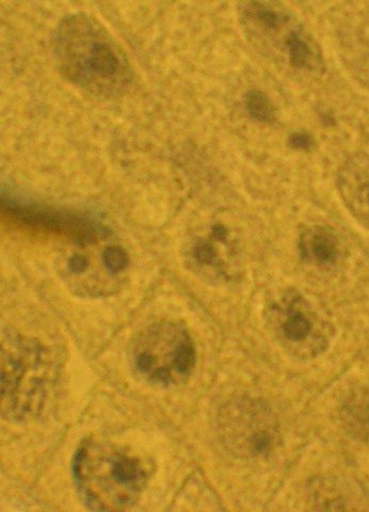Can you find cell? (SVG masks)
<instances>
[{
    "mask_svg": "<svg viewBox=\"0 0 369 512\" xmlns=\"http://www.w3.org/2000/svg\"><path fill=\"white\" fill-rule=\"evenodd\" d=\"M53 52L62 76L96 98H116L132 83L131 63L122 46L89 14L74 13L60 21Z\"/></svg>",
    "mask_w": 369,
    "mask_h": 512,
    "instance_id": "6da1fadb",
    "label": "cell"
},
{
    "mask_svg": "<svg viewBox=\"0 0 369 512\" xmlns=\"http://www.w3.org/2000/svg\"><path fill=\"white\" fill-rule=\"evenodd\" d=\"M72 474L79 499L89 510L123 511L138 502L150 469L121 446L86 440L74 455Z\"/></svg>",
    "mask_w": 369,
    "mask_h": 512,
    "instance_id": "7a4b0ae2",
    "label": "cell"
},
{
    "mask_svg": "<svg viewBox=\"0 0 369 512\" xmlns=\"http://www.w3.org/2000/svg\"><path fill=\"white\" fill-rule=\"evenodd\" d=\"M44 345L18 332L2 340V416L24 422L41 412L50 393L55 364Z\"/></svg>",
    "mask_w": 369,
    "mask_h": 512,
    "instance_id": "3957f363",
    "label": "cell"
},
{
    "mask_svg": "<svg viewBox=\"0 0 369 512\" xmlns=\"http://www.w3.org/2000/svg\"><path fill=\"white\" fill-rule=\"evenodd\" d=\"M240 19L251 41L297 71L320 72L324 58L310 32L276 0H246Z\"/></svg>",
    "mask_w": 369,
    "mask_h": 512,
    "instance_id": "277c9868",
    "label": "cell"
},
{
    "mask_svg": "<svg viewBox=\"0 0 369 512\" xmlns=\"http://www.w3.org/2000/svg\"><path fill=\"white\" fill-rule=\"evenodd\" d=\"M131 360L144 380L156 386H173L190 375L196 363V349L182 325L162 320L136 336Z\"/></svg>",
    "mask_w": 369,
    "mask_h": 512,
    "instance_id": "5b68a950",
    "label": "cell"
},
{
    "mask_svg": "<svg viewBox=\"0 0 369 512\" xmlns=\"http://www.w3.org/2000/svg\"><path fill=\"white\" fill-rule=\"evenodd\" d=\"M220 438L228 450L239 457L263 455L275 446L278 421L269 406L260 399L238 398L219 415Z\"/></svg>",
    "mask_w": 369,
    "mask_h": 512,
    "instance_id": "8992f818",
    "label": "cell"
},
{
    "mask_svg": "<svg viewBox=\"0 0 369 512\" xmlns=\"http://www.w3.org/2000/svg\"><path fill=\"white\" fill-rule=\"evenodd\" d=\"M277 338L297 355H313L324 348L325 335L308 303L296 295L282 299L270 312Z\"/></svg>",
    "mask_w": 369,
    "mask_h": 512,
    "instance_id": "52a82bcc",
    "label": "cell"
},
{
    "mask_svg": "<svg viewBox=\"0 0 369 512\" xmlns=\"http://www.w3.org/2000/svg\"><path fill=\"white\" fill-rule=\"evenodd\" d=\"M4 210L30 228L68 236L78 246L99 242L106 236V229L92 220L70 213L48 210L13 200L4 201Z\"/></svg>",
    "mask_w": 369,
    "mask_h": 512,
    "instance_id": "ba28073f",
    "label": "cell"
},
{
    "mask_svg": "<svg viewBox=\"0 0 369 512\" xmlns=\"http://www.w3.org/2000/svg\"><path fill=\"white\" fill-rule=\"evenodd\" d=\"M230 235L210 230L207 237L195 239L187 253V262L192 271L210 281L229 280L233 276L230 262L221 251L229 243Z\"/></svg>",
    "mask_w": 369,
    "mask_h": 512,
    "instance_id": "9c48e42d",
    "label": "cell"
},
{
    "mask_svg": "<svg viewBox=\"0 0 369 512\" xmlns=\"http://www.w3.org/2000/svg\"><path fill=\"white\" fill-rule=\"evenodd\" d=\"M341 196L354 217L369 230V157L348 160L339 176Z\"/></svg>",
    "mask_w": 369,
    "mask_h": 512,
    "instance_id": "30bf717a",
    "label": "cell"
},
{
    "mask_svg": "<svg viewBox=\"0 0 369 512\" xmlns=\"http://www.w3.org/2000/svg\"><path fill=\"white\" fill-rule=\"evenodd\" d=\"M301 253L304 260L317 265H329L340 255L339 238L327 228L317 227L301 237Z\"/></svg>",
    "mask_w": 369,
    "mask_h": 512,
    "instance_id": "8fae6325",
    "label": "cell"
},
{
    "mask_svg": "<svg viewBox=\"0 0 369 512\" xmlns=\"http://www.w3.org/2000/svg\"><path fill=\"white\" fill-rule=\"evenodd\" d=\"M343 420L352 435L369 441V389L349 397L343 407Z\"/></svg>",
    "mask_w": 369,
    "mask_h": 512,
    "instance_id": "7c38bea8",
    "label": "cell"
},
{
    "mask_svg": "<svg viewBox=\"0 0 369 512\" xmlns=\"http://www.w3.org/2000/svg\"><path fill=\"white\" fill-rule=\"evenodd\" d=\"M246 109L248 114L256 121L269 123L274 121L276 108L268 96L259 90H252L246 95Z\"/></svg>",
    "mask_w": 369,
    "mask_h": 512,
    "instance_id": "4fadbf2b",
    "label": "cell"
},
{
    "mask_svg": "<svg viewBox=\"0 0 369 512\" xmlns=\"http://www.w3.org/2000/svg\"><path fill=\"white\" fill-rule=\"evenodd\" d=\"M291 146L296 150H309L313 139L308 133H295L290 138Z\"/></svg>",
    "mask_w": 369,
    "mask_h": 512,
    "instance_id": "5bb4252c",
    "label": "cell"
}]
</instances>
